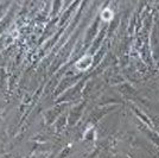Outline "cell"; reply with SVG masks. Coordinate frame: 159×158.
I'll return each mask as SVG.
<instances>
[{"label": "cell", "mask_w": 159, "mask_h": 158, "mask_svg": "<svg viewBox=\"0 0 159 158\" xmlns=\"http://www.w3.org/2000/svg\"><path fill=\"white\" fill-rule=\"evenodd\" d=\"M101 17H102V19L106 20V21L107 20H111L113 18V12L109 8H106V10L102 12V16H101Z\"/></svg>", "instance_id": "cell-1"}]
</instances>
